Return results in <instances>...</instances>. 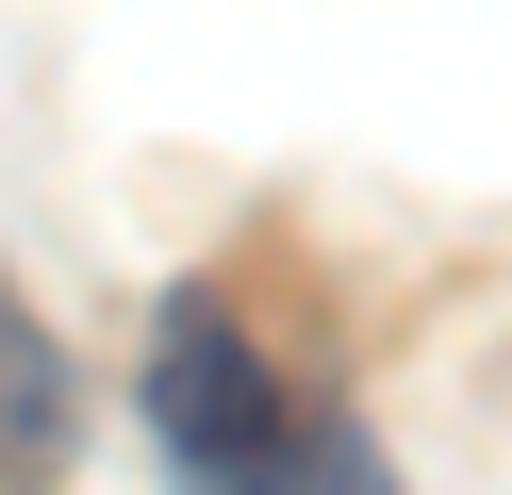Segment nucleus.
Returning a JSON list of instances; mask_svg holds the SVG:
<instances>
[{
	"label": "nucleus",
	"instance_id": "nucleus-2",
	"mask_svg": "<svg viewBox=\"0 0 512 495\" xmlns=\"http://www.w3.org/2000/svg\"><path fill=\"white\" fill-rule=\"evenodd\" d=\"M83 462V380H67V347L34 330V297L0 281V479L34 495V479H67Z\"/></svg>",
	"mask_w": 512,
	"mask_h": 495
},
{
	"label": "nucleus",
	"instance_id": "nucleus-3",
	"mask_svg": "<svg viewBox=\"0 0 512 495\" xmlns=\"http://www.w3.org/2000/svg\"><path fill=\"white\" fill-rule=\"evenodd\" d=\"M298 495H397L364 429H298Z\"/></svg>",
	"mask_w": 512,
	"mask_h": 495
},
{
	"label": "nucleus",
	"instance_id": "nucleus-1",
	"mask_svg": "<svg viewBox=\"0 0 512 495\" xmlns=\"http://www.w3.org/2000/svg\"><path fill=\"white\" fill-rule=\"evenodd\" d=\"M149 429H166L182 495H298V413H281L265 347L232 330V297L182 281L166 330H149Z\"/></svg>",
	"mask_w": 512,
	"mask_h": 495
}]
</instances>
